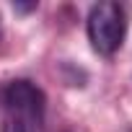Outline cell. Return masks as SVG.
Instances as JSON below:
<instances>
[{"instance_id": "1", "label": "cell", "mask_w": 132, "mask_h": 132, "mask_svg": "<svg viewBox=\"0 0 132 132\" xmlns=\"http://www.w3.org/2000/svg\"><path fill=\"white\" fill-rule=\"evenodd\" d=\"M3 132H44L47 96L31 80H11L3 93Z\"/></svg>"}, {"instance_id": "2", "label": "cell", "mask_w": 132, "mask_h": 132, "mask_svg": "<svg viewBox=\"0 0 132 132\" xmlns=\"http://www.w3.org/2000/svg\"><path fill=\"white\" fill-rule=\"evenodd\" d=\"M86 26H88L91 47L98 54L111 57L124 44V34H127L124 5H119V3H96L88 11V23Z\"/></svg>"}]
</instances>
